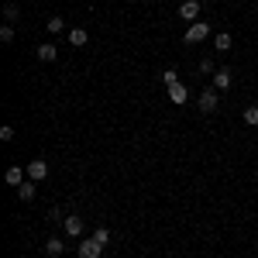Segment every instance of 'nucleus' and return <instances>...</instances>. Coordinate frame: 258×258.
Segmentation results:
<instances>
[{"label":"nucleus","mask_w":258,"mask_h":258,"mask_svg":"<svg viewBox=\"0 0 258 258\" xmlns=\"http://www.w3.org/2000/svg\"><path fill=\"white\" fill-rule=\"evenodd\" d=\"M207 35H210V24H207V21H193V24L186 28V45H200Z\"/></svg>","instance_id":"1"},{"label":"nucleus","mask_w":258,"mask_h":258,"mask_svg":"<svg viewBox=\"0 0 258 258\" xmlns=\"http://www.w3.org/2000/svg\"><path fill=\"white\" fill-rule=\"evenodd\" d=\"M197 107L203 110V114H214V110L220 107V93L214 90V86H210V90H203V93H200V100H197Z\"/></svg>","instance_id":"2"},{"label":"nucleus","mask_w":258,"mask_h":258,"mask_svg":"<svg viewBox=\"0 0 258 258\" xmlns=\"http://www.w3.org/2000/svg\"><path fill=\"white\" fill-rule=\"evenodd\" d=\"M45 176H48V162L45 159H31L28 162V179H31V182H41Z\"/></svg>","instance_id":"3"},{"label":"nucleus","mask_w":258,"mask_h":258,"mask_svg":"<svg viewBox=\"0 0 258 258\" xmlns=\"http://www.w3.org/2000/svg\"><path fill=\"white\" fill-rule=\"evenodd\" d=\"M179 18L193 24V21L200 18V0H182V4H179Z\"/></svg>","instance_id":"4"},{"label":"nucleus","mask_w":258,"mask_h":258,"mask_svg":"<svg viewBox=\"0 0 258 258\" xmlns=\"http://www.w3.org/2000/svg\"><path fill=\"white\" fill-rule=\"evenodd\" d=\"M103 248H107V244H100L97 238H90V241H83V244H80V251H76V255H80V258H100Z\"/></svg>","instance_id":"5"},{"label":"nucleus","mask_w":258,"mask_h":258,"mask_svg":"<svg viewBox=\"0 0 258 258\" xmlns=\"http://www.w3.org/2000/svg\"><path fill=\"white\" fill-rule=\"evenodd\" d=\"M62 227H66L69 238H80V234H83V217H80V214H69V217L62 220Z\"/></svg>","instance_id":"6"},{"label":"nucleus","mask_w":258,"mask_h":258,"mask_svg":"<svg viewBox=\"0 0 258 258\" xmlns=\"http://www.w3.org/2000/svg\"><path fill=\"white\" fill-rule=\"evenodd\" d=\"M169 100H172V103H186V100H189V90H186V83H176V86H169Z\"/></svg>","instance_id":"7"},{"label":"nucleus","mask_w":258,"mask_h":258,"mask_svg":"<svg viewBox=\"0 0 258 258\" xmlns=\"http://www.w3.org/2000/svg\"><path fill=\"white\" fill-rule=\"evenodd\" d=\"M86 41H90V35H86L83 28H69V45H73V48H83Z\"/></svg>","instance_id":"8"},{"label":"nucleus","mask_w":258,"mask_h":258,"mask_svg":"<svg viewBox=\"0 0 258 258\" xmlns=\"http://www.w3.org/2000/svg\"><path fill=\"white\" fill-rule=\"evenodd\" d=\"M62 251H66L62 238H48V241H45V255H48V258H59Z\"/></svg>","instance_id":"9"},{"label":"nucleus","mask_w":258,"mask_h":258,"mask_svg":"<svg viewBox=\"0 0 258 258\" xmlns=\"http://www.w3.org/2000/svg\"><path fill=\"white\" fill-rule=\"evenodd\" d=\"M4 179H7V186H21V182H24V172H21V165H11V169L4 172Z\"/></svg>","instance_id":"10"},{"label":"nucleus","mask_w":258,"mask_h":258,"mask_svg":"<svg viewBox=\"0 0 258 258\" xmlns=\"http://www.w3.org/2000/svg\"><path fill=\"white\" fill-rule=\"evenodd\" d=\"M55 55H59V48L48 41V45H38V59L41 62H55Z\"/></svg>","instance_id":"11"},{"label":"nucleus","mask_w":258,"mask_h":258,"mask_svg":"<svg viewBox=\"0 0 258 258\" xmlns=\"http://www.w3.org/2000/svg\"><path fill=\"white\" fill-rule=\"evenodd\" d=\"M214 86H217V90H227V86H231V69H217V73H214Z\"/></svg>","instance_id":"12"},{"label":"nucleus","mask_w":258,"mask_h":258,"mask_svg":"<svg viewBox=\"0 0 258 258\" xmlns=\"http://www.w3.org/2000/svg\"><path fill=\"white\" fill-rule=\"evenodd\" d=\"M18 197L24 200V203H31V200H35V182H21V186H18Z\"/></svg>","instance_id":"13"},{"label":"nucleus","mask_w":258,"mask_h":258,"mask_svg":"<svg viewBox=\"0 0 258 258\" xmlns=\"http://www.w3.org/2000/svg\"><path fill=\"white\" fill-rule=\"evenodd\" d=\"M214 48H217V52H231V35H227V31H220L217 38H214Z\"/></svg>","instance_id":"14"},{"label":"nucleus","mask_w":258,"mask_h":258,"mask_svg":"<svg viewBox=\"0 0 258 258\" xmlns=\"http://www.w3.org/2000/svg\"><path fill=\"white\" fill-rule=\"evenodd\" d=\"M244 124H248V127H255V124H258V107H255V103L244 107Z\"/></svg>","instance_id":"15"},{"label":"nucleus","mask_w":258,"mask_h":258,"mask_svg":"<svg viewBox=\"0 0 258 258\" xmlns=\"http://www.w3.org/2000/svg\"><path fill=\"white\" fill-rule=\"evenodd\" d=\"M162 83H165V90H169V86H176L179 73H176V69H165V73H162Z\"/></svg>","instance_id":"16"},{"label":"nucleus","mask_w":258,"mask_h":258,"mask_svg":"<svg viewBox=\"0 0 258 258\" xmlns=\"http://www.w3.org/2000/svg\"><path fill=\"white\" fill-rule=\"evenodd\" d=\"M0 41H4V45L14 41V24H4V28H0Z\"/></svg>","instance_id":"17"},{"label":"nucleus","mask_w":258,"mask_h":258,"mask_svg":"<svg viewBox=\"0 0 258 258\" xmlns=\"http://www.w3.org/2000/svg\"><path fill=\"white\" fill-rule=\"evenodd\" d=\"M48 31H52V35L66 31V21H62V18H48Z\"/></svg>","instance_id":"18"},{"label":"nucleus","mask_w":258,"mask_h":258,"mask_svg":"<svg viewBox=\"0 0 258 258\" xmlns=\"http://www.w3.org/2000/svg\"><path fill=\"white\" fill-rule=\"evenodd\" d=\"M18 14H21L18 4H7V7H4V18H7V21H18Z\"/></svg>","instance_id":"19"},{"label":"nucleus","mask_w":258,"mask_h":258,"mask_svg":"<svg viewBox=\"0 0 258 258\" xmlns=\"http://www.w3.org/2000/svg\"><path fill=\"white\" fill-rule=\"evenodd\" d=\"M93 238H97L100 244H110V231H107V227H100V231H93Z\"/></svg>","instance_id":"20"},{"label":"nucleus","mask_w":258,"mask_h":258,"mask_svg":"<svg viewBox=\"0 0 258 258\" xmlns=\"http://www.w3.org/2000/svg\"><path fill=\"white\" fill-rule=\"evenodd\" d=\"M0 138L11 141V138H14V127H11V124H4V127H0Z\"/></svg>","instance_id":"21"}]
</instances>
